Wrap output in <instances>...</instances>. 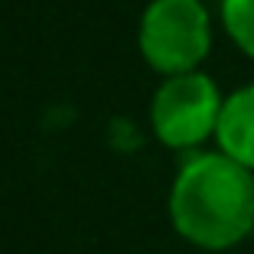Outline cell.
Returning a JSON list of instances; mask_svg holds the SVG:
<instances>
[{"mask_svg": "<svg viewBox=\"0 0 254 254\" xmlns=\"http://www.w3.org/2000/svg\"><path fill=\"white\" fill-rule=\"evenodd\" d=\"M140 59L163 78L202 72L212 53V16L202 0H150L137 23Z\"/></svg>", "mask_w": 254, "mask_h": 254, "instance_id": "2", "label": "cell"}, {"mask_svg": "<svg viewBox=\"0 0 254 254\" xmlns=\"http://www.w3.org/2000/svg\"><path fill=\"white\" fill-rule=\"evenodd\" d=\"M173 232L202 251H228L254 232V173L222 150L183 160L166 199Z\"/></svg>", "mask_w": 254, "mask_h": 254, "instance_id": "1", "label": "cell"}, {"mask_svg": "<svg viewBox=\"0 0 254 254\" xmlns=\"http://www.w3.org/2000/svg\"><path fill=\"white\" fill-rule=\"evenodd\" d=\"M225 95L205 72L163 78L150 98V130L163 147L199 153L205 140H215Z\"/></svg>", "mask_w": 254, "mask_h": 254, "instance_id": "3", "label": "cell"}, {"mask_svg": "<svg viewBox=\"0 0 254 254\" xmlns=\"http://www.w3.org/2000/svg\"><path fill=\"white\" fill-rule=\"evenodd\" d=\"M251 238H254V232H251Z\"/></svg>", "mask_w": 254, "mask_h": 254, "instance_id": "6", "label": "cell"}, {"mask_svg": "<svg viewBox=\"0 0 254 254\" xmlns=\"http://www.w3.org/2000/svg\"><path fill=\"white\" fill-rule=\"evenodd\" d=\"M215 150L254 173V82L225 95L215 130Z\"/></svg>", "mask_w": 254, "mask_h": 254, "instance_id": "4", "label": "cell"}, {"mask_svg": "<svg viewBox=\"0 0 254 254\" xmlns=\"http://www.w3.org/2000/svg\"><path fill=\"white\" fill-rule=\"evenodd\" d=\"M222 26L248 59H254V0H222Z\"/></svg>", "mask_w": 254, "mask_h": 254, "instance_id": "5", "label": "cell"}]
</instances>
